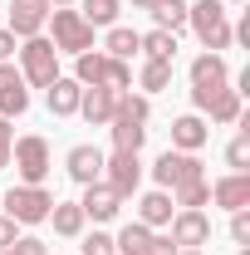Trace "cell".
<instances>
[{"instance_id": "obj_1", "label": "cell", "mask_w": 250, "mask_h": 255, "mask_svg": "<svg viewBox=\"0 0 250 255\" xmlns=\"http://www.w3.org/2000/svg\"><path fill=\"white\" fill-rule=\"evenodd\" d=\"M187 25L196 30V39H201V44H206L211 54L231 49V39H236L226 0H191V5H187Z\"/></svg>"}, {"instance_id": "obj_2", "label": "cell", "mask_w": 250, "mask_h": 255, "mask_svg": "<svg viewBox=\"0 0 250 255\" xmlns=\"http://www.w3.org/2000/svg\"><path fill=\"white\" fill-rule=\"evenodd\" d=\"M15 54H20V79H25V84H34V89H49V84L59 79V49H54L44 34L25 39Z\"/></svg>"}, {"instance_id": "obj_3", "label": "cell", "mask_w": 250, "mask_h": 255, "mask_svg": "<svg viewBox=\"0 0 250 255\" xmlns=\"http://www.w3.org/2000/svg\"><path fill=\"white\" fill-rule=\"evenodd\" d=\"M49 211H54V191L49 187H10L5 191V216L15 226H39V221H49Z\"/></svg>"}, {"instance_id": "obj_4", "label": "cell", "mask_w": 250, "mask_h": 255, "mask_svg": "<svg viewBox=\"0 0 250 255\" xmlns=\"http://www.w3.org/2000/svg\"><path fill=\"white\" fill-rule=\"evenodd\" d=\"M10 162H15L25 187H44V177H49V142L39 132H25V137L10 142Z\"/></svg>"}, {"instance_id": "obj_5", "label": "cell", "mask_w": 250, "mask_h": 255, "mask_svg": "<svg viewBox=\"0 0 250 255\" xmlns=\"http://www.w3.org/2000/svg\"><path fill=\"white\" fill-rule=\"evenodd\" d=\"M49 20H54V39H49V44H54L59 54H84V49H94V25H89L79 10L64 5V10H49Z\"/></svg>"}, {"instance_id": "obj_6", "label": "cell", "mask_w": 250, "mask_h": 255, "mask_svg": "<svg viewBox=\"0 0 250 255\" xmlns=\"http://www.w3.org/2000/svg\"><path fill=\"white\" fill-rule=\"evenodd\" d=\"M152 177H157L162 191H177V187H187V182H196V177H206V172H201V157H196V152L167 147V152L152 162Z\"/></svg>"}, {"instance_id": "obj_7", "label": "cell", "mask_w": 250, "mask_h": 255, "mask_svg": "<svg viewBox=\"0 0 250 255\" xmlns=\"http://www.w3.org/2000/svg\"><path fill=\"white\" fill-rule=\"evenodd\" d=\"M196 113H211V123H241V89L221 84V89H191Z\"/></svg>"}, {"instance_id": "obj_8", "label": "cell", "mask_w": 250, "mask_h": 255, "mask_svg": "<svg viewBox=\"0 0 250 255\" xmlns=\"http://www.w3.org/2000/svg\"><path fill=\"white\" fill-rule=\"evenodd\" d=\"M172 241L182 246V251H201L206 241H211V216L206 211H172Z\"/></svg>"}, {"instance_id": "obj_9", "label": "cell", "mask_w": 250, "mask_h": 255, "mask_svg": "<svg viewBox=\"0 0 250 255\" xmlns=\"http://www.w3.org/2000/svg\"><path fill=\"white\" fill-rule=\"evenodd\" d=\"M103 182L118 191V196H132L137 182H142V162H137V152H113V157H103Z\"/></svg>"}, {"instance_id": "obj_10", "label": "cell", "mask_w": 250, "mask_h": 255, "mask_svg": "<svg viewBox=\"0 0 250 255\" xmlns=\"http://www.w3.org/2000/svg\"><path fill=\"white\" fill-rule=\"evenodd\" d=\"M79 211H84V221H113L118 211H123V196L108 187L103 177L84 187V201H79Z\"/></svg>"}, {"instance_id": "obj_11", "label": "cell", "mask_w": 250, "mask_h": 255, "mask_svg": "<svg viewBox=\"0 0 250 255\" xmlns=\"http://www.w3.org/2000/svg\"><path fill=\"white\" fill-rule=\"evenodd\" d=\"M49 20V0H10V25L5 30L15 39H34Z\"/></svg>"}, {"instance_id": "obj_12", "label": "cell", "mask_w": 250, "mask_h": 255, "mask_svg": "<svg viewBox=\"0 0 250 255\" xmlns=\"http://www.w3.org/2000/svg\"><path fill=\"white\" fill-rule=\"evenodd\" d=\"M30 108V89L15 64H0V118H20Z\"/></svg>"}, {"instance_id": "obj_13", "label": "cell", "mask_w": 250, "mask_h": 255, "mask_svg": "<svg viewBox=\"0 0 250 255\" xmlns=\"http://www.w3.org/2000/svg\"><path fill=\"white\" fill-rule=\"evenodd\" d=\"M64 172H69L79 187H89V182H98V177H103V152H98L94 142H79V147H69Z\"/></svg>"}, {"instance_id": "obj_14", "label": "cell", "mask_w": 250, "mask_h": 255, "mask_svg": "<svg viewBox=\"0 0 250 255\" xmlns=\"http://www.w3.org/2000/svg\"><path fill=\"white\" fill-rule=\"evenodd\" d=\"M221 84H231V64L226 54H196L191 59V89H221Z\"/></svg>"}, {"instance_id": "obj_15", "label": "cell", "mask_w": 250, "mask_h": 255, "mask_svg": "<svg viewBox=\"0 0 250 255\" xmlns=\"http://www.w3.org/2000/svg\"><path fill=\"white\" fill-rule=\"evenodd\" d=\"M113 108H118V94H113V89H103V84L84 89V98H79V113H84L94 128H108V123H113Z\"/></svg>"}, {"instance_id": "obj_16", "label": "cell", "mask_w": 250, "mask_h": 255, "mask_svg": "<svg viewBox=\"0 0 250 255\" xmlns=\"http://www.w3.org/2000/svg\"><path fill=\"white\" fill-rule=\"evenodd\" d=\"M211 201H216V206H226V211L250 206V172H231V177L211 182Z\"/></svg>"}, {"instance_id": "obj_17", "label": "cell", "mask_w": 250, "mask_h": 255, "mask_svg": "<svg viewBox=\"0 0 250 255\" xmlns=\"http://www.w3.org/2000/svg\"><path fill=\"white\" fill-rule=\"evenodd\" d=\"M206 137H211V128L201 123V113H182V118L172 123V147H177V152H201Z\"/></svg>"}, {"instance_id": "obj_18", "label": "cell", "mask_w": 250, "mask_h": 255, "mask_svg": "<svg viewBox=\"0 0 250 255\" xmlns=\"http://www.w3.org/2000/svg\"><path fill=\"white\" fill-rule=\"evenodd\" d=\"M79 98H84V84L59 74V79L49 84V113H54V118H74V113H79Z\"/></svg>"}, {"instance_id": "obj_19", "label": "cell", "mask_w": 250, "mask_h": 255, "mask_svg": "<svg viewBox=\"0 0 250 255\" xmlns=\"http://www.w3.org/2000/svg\"><path fill=\"white\" fill-rule=\"evenodd\" d=\"M172 206H177V201H172L167 191L157 187V191H147V196L137 201V221L147 226V231H157V226H167V221H172Z\"/></svg>"}, {"instance_id": "obj_20", "label": "cell", "mask_w": 250, "mask_h": 255, "mask_svg": "<svg viewBox=\"0 0 250 255\" xmlns=\"http://www.w3.org/2000/svg\"><path fill=\"white\" fill-rule=\"evenodd\" d=\"M108 132H113V152H137L147 142V123H132V118H113Z\"/></svg>"}, {"instance_id": "obj_21", "label": "cell", "mask_w": 250, "mask_h": 255, "mask_svg": "<svg viewBox=\"0 0 250 255\" xmlns=\"http://www.w3.org/2000/svg\"><path fill=\"white\" fill-rule=\"evenodd\" d=\"M137 49L147 54V59H177V34H167V30H147V34H137Z\"/></svg>"}, {"instance_id": "obj_22", "label": "cell", "mask_w": 250, "mask_h": 255, "mask_svg": "<svg viewBox=\"0 0 250 255\" xmlns=\"http://www.w3.org/2000/svg\"><path fill=\"white\" fill-rule=\"evenodd\" d=\"M103 69H108V54H94V49L74 54V79H79L84 89H94V84H103Z\"/></svg>"}, {"instance_id": "obj_23", "label": "cell", "mask_w": 250, "mask_h": 255, "mask_svg": "<svg viewBox=\"0 0 250 255\" xmlns=\"http://www.w3.org/2000/svg\"><path fill=\"white\" fill-rule=\"evenodd\" d=\"M49 221H54V236H84V211H79V201H54Z\"/></svg>"}, {"instance_id": "obj_24", "label": "cell", "mask_w": 250, "mask_h": 255, "mask_svg": "<svg viewBox=\"0 0 250 255\" xmlns=\"http://www.w3.org/2000/svg\"><path fill=\"white\" fill-rule=\"evenodd\" d=\"M147 241H152L147 226H142V221H127L123 231L113 236V251H118V255H142V251H147Z\"/></svg>"}, {"instance_id": "obj_25", "label": "cell", "mask_w": 250, "mask_h": 255, "mask_svg": "<svg viewBox=\"0 0 250 255\" xmlns=\"http://www.w3.org/2000/svg\"><path fill=\"white\" fill-rule=\"evenodd\" d=\"M152 20H157V30H167V34L187 30V0H157Z\"/></svg>"}, {"instance_id": "obj_26", "label": "cell", "mask_w": 250, "mask_h": 255, "mask_svg": "<svg viewBox=\"0 0 250 255\" xmlns=\"http://www.w3.org/2000/svg\"><path fill=\"white\" fill-rule=\"evenodd\" d=\"M172 201H177L182 211H201V206L211 201V182H206V177H196V182H187V187L172 191Z\"/></svg>"}, {"instance_id": "obj_27", "label": "cell", "mask_w": 250, "mask_h": 255, "mask_svg": "<svg viewBox=\"0 0 250 255\" xmlns=\"http://www.w3.org/2000/svg\"><path fill=\"white\" fill-rule=\"evenodd\" d=\"M137 84H142L147 94H162V89L172 84V64H167V59H147L142 74H137Z\"/></svg>"}, {"instance_id": "obj_28", "label": "cell", "mask_w": 250, "mask_h": 255, "mask_svg": "<svg viewBox=\"0 0 250 255\" xmlns=\"http://www.w3.org/2000/svg\"><path fill=\"white\" fill-rule=\"evenodd\" d=\"M113 118L147 123V118H152V103H147V94H118V108H113Z\"/></svg>"}, {"instance_id": "obj_29", "label": "cell", "mask_w": 250, "mask_h": 255, "mask_svg": "<svg viewBox=\"0 0 250 255\" xmlns=\"http://www.w3.org/2000/svg\"><path fill=\"white\" fill-rule=\"evenodd\" d=\"M132 54H137V30L113 25L108 30V59H132Z\"/></svg>"}, {"instance_id": "obj_30", "label": "cell", "mask_w": 250, "mask_h": 255, "mask_svg": "<svg viewBox=\"0 0 250 255\" xmlns=\"http://www.w3.org/2000/svg\"><path fill=\"white\" fill-rule=\"evenodd\" d=\"M118 5H123V0H84V10H79V15L98 30V25H113V20H118Z\"/></svg>"}, {"instance_id": "obj_31", "label": "cell", "mask_w": 250, "mask_h": 255, "mask_svg": "<svg viewBox=\"0 0 250 255\" xmlns=\"http://www.w3.org/2000/svg\"><path fill=\"white\" fill-rule=\"evenodd\" d=\"M127 84H132V69H127V59H108V69H103V89L127 94Z\"/></svg>"}, {"instance_id": "obj_32", "label": "cell", "mask_w": 250, "mask_h": 255, "mask_svg": "<svg viewBox=\"0 0 250 255\" xmlns=\"http://www.w3.org/2000/svg\"><path fill=\"white\" fill-rule=\"evenodd\" d=\"M226 167H236V172H246V167H250V128H241V137L226 147Z\"/></svg>"}, {"instance_id": "obj_33", "label": "cell", "mask_w": 250, "mask_h": 255, "mask_svg": "<svg viewBox=\"0 0 250 255\" xmlns=\"http://www.w3.org/2000/svg\"><path fill=\"white\" fill-rule=\"evenodd\" d=\"M79 255H118V251H113V236L108 231H94V236H84V251Z\"/></svg>"}, {"instance_id": "obj_34", "label": "cell", "mask_w": 250, "mask_h": 255, "mask_svg": "<svg viewBox=\"0 0 250 255\" xmlns=\"http://www.w3.org/2000/svg\"><path fill=\"white\" fill-rule=\"evenodd\" d=\"M231 241H236V246H250V211L246 206L231 211Z\"/></svg>"}, {"instance_id": "obj_35", "label": "cell", "mask_w": 250, "mask_h": 255, "mask_svg": "<svg viewBox=\"0 0 250 255\" xmlns=\"http://www.w3.org/2000/svg\"><path fill=\"white\" fill-rule=\"evenodd\" d=\"M10 251H15V255H49V246H44L39 236H20V241H15Z\"/></svg>"}, {"instance_id": "obj_36", "label": "cell", "mask_w": 250, "mask_h": 255, "mask_svg": "<svg viewBox=\"0 0 250 255\" xmlns=\"http://www.w3.org/2000/svg\"><path fill=\"white\" fill-rule=\"evenodd\" d=\"M10 142H15V128H10V118H0V172L10 167Z\"/></svg>"}, {"instance_id": "obj_37", "label": "cell", "mask_w": 250, "mask_h": 255, "mask_svg": "<svg viewBox=\"0 0 250 255\" xmlns=\"http://www.w3.org/2000/svg\"><path fill=\"white\" fill-rule=\"evenodd\" d=\"M177 251H182V246H177L172 236H152V241H147V251H142V255H177Z\"/></svg>"}, {"instance_id": "obj_38", "label": "cell", "mask_w": 250, "mask_h": 255, "mask_svg": "<svg viewBox=\"0 0 250 255\" xmlns=\"http://www.w3.org/2000/svg\"><path fill=\"white\" fill-rule=\"evenodd\" d=\"M15 241H20V226L10 221V216H0V251H10Z\"/></svg>"}, {"instance_id": "obj_39", "label": "cell", "mask_w": 250, "mask_h": 255, "mask_svg": "<svg viewBox=\"0 0 250 255\" xmlns=\"http://www.w3.org/2000/svg\"><path fill=\"white\" fill-rule=\"evenodd\" d=\"M10 54H15V34L0 30V64H10Z\"/></svg>"}, {"instance_id": "obj_40", "label": "cell", "mask_w": 250, "mask_h": 255, "mask_svg": "<svg viewBox=\"0 0 250 255\" xmlns=\"http://www.w3.org/2000/svg\"><path fill=\"white\" fill-rule=\"evenodd\" d=\"M132 5H137V10H152V5H157V0H132Z\"/></svg>"}, {"instance_id": "obj_41", "label": "cell", "mask_w": 250, "mask_h": 255, "mask_svg": "<svg viewBox=\"0 0 250 255\" xmlns=\"http://www.w3.org/2000/svg\"><path fill=\"white\" fill-rule=\"evenodd\" d=\"M64 5H74V0H49V10H64Z\"/></svg>"}, {"instance_id": "obj_42", "label": "cell", "mask_w": 250, "mask_h": 255, "mask_svg": "<svg viewBox=\"0 0 250 255\" xmlns=\"http://www.w3.org/2000/svg\"><path fill=\"white\" fill-rule=\"evenodd\" d=\"M177 255H201V251H177Z\"/></svg>"}, {"instance_id": "obj_43", "label": "cell", "mask_w": 250, "mask_h": 255, "mask_svg": "<svg viewBox=\"0 0 250 255\" xmlns=\"http://www.w3.org/2000/svg\"><path fill=\"white\" fill-rule=\"evenodd\" d=\"M231 5H246V0H231Z\"/></svg>"}, {"instance_id": "obj_44", "label": "cell", "mask_w": 250, "mask_h": 255, "mask_svg": "<svg viewBox=\"0 0 250 255\" xmlns=\"http://www.w3.org/2000/svg\"><path fill=\"white\" fill-rule=\"evenodd\" d=\"M0 255H15V251H0Z\"/></svg>"}, {"instance_id": "obj_45", "label": "cell", "mask_w": 250, "mask_h": 255, "mask_svg": "<svg viewBox=\"0 0 250 255\" xmlns=\"http://www.w3.org/2000/svg\"><path fill=\"white\" fill-rule=\"evenodd\" d=\"M241 255H250V251H241Z\"/></svg>"}]
</instances>
